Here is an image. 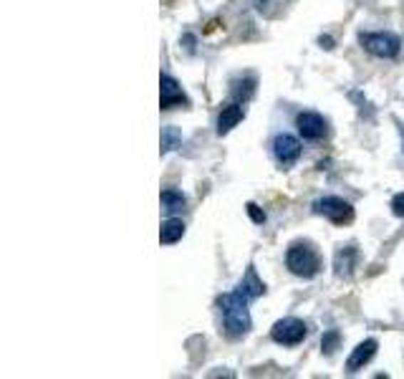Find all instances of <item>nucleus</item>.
Returning <instances> with one entry per match:
<instances>
[{"instance_id": "nucleus-1", "label": "nucleus", "mask_w": 404, "mask_h": 379, "mask_svg": "<svg viewBox=\"0 0 404 379\" xmlns=\"http://www.w3.org/2000/svg\"><path fill=\"white\" fill-rule=\"evenodd\" d=\"M248 296L243 291H230V294H222L217 298V306L222 311V326H225V334L238 339V336L248 334L250 329V311H248Z\"/></svg>"}, {"instance_id": "nucleus-2", "label": "nucleus", "mask_w": 404, "mask_h": 379, "mask_svg": "<svg viewBox=\"0 0 404 379\" xmlns=\"http://www.w3.org/2000/svg\"><path fill=\"white\" fill-rule=\"evenodd\" d=\"M286 266L299 279H314L321 271V256L314 251L311 243H294L286 251Z\"/></svg>"}, {"instance_id": "nucleus-3", "label": "nucleus", "mask_w": 404, "mask_h": 379, "mask_svg": "<svg viewBox=\"0 0 404 379\" xmlns=\"http://www.w3.org/2000/svg\"><path fill=\"white\" fill-rule=\"evenodd\" d=\"M314 212L328 218L333 225H349L351 220H354V207H351V202H346L343 197H336V195L318 197V200L314 202Z\"/></svg>"}, {"instance_id": "nucleus-4", "label": "nucleus", "mask_w": 404, "mask_h": 379, "mask_svg": "<svg viewBox=\"0 0 404 379\" xmlns=\"http://www.w3.org/2000/svg\"><path fill=\"white\" fill-rule=\"evenodd\" d=\"M359 43L369 51L371 56L379 58L399 56V48H402V41L394 33H359Z\"/></svg>"}, {"instance_id": "nucleus-5", "label": "nucleus", "mask_w": 404, "mask_h": 379, "mask_svg": "<svg viewBox=\"0 0 404 379\" xmlns=\"http://www.w3.org/2000/svg\"><path fill=\"white\" fill-rule=\"evenodd\" d=\"M306 334H309L306 323L301 321V318H296V316L281 318V321L273 323V329H271L273 341H276V344H283V346H296V344H301V341L306 339Z\"/></svg>"}, {"instance_id": "nucleus-6", "label": "nucleus", "mask_w": 404, "mask_h": 379, "mask_svg": "<svg viewBox=\"0 0 404 379\" xmlns=\"http://www.w3.org/2000/svg\"><path fill=\"white\" fill-rule=\"evenodd\" d=\"M301 142L296 140L294 134H276L273 137V157L278 160V165H283V167H291L296 160L301 157Z\"/></svg>"}, {"instance_id": "nucleus-7", "label": "nucleus", "mask_w": 404, "mask_h": 379, "mask_svg": "<svg viewBox=\"0 0 404 379\" xmlns=\"http://www.w3.org/2000/svg\"><path fill=\"white\" fill-rule=\"evenodd\" d=\"M296 129L304 140H323L328 134V122L318 112H301L296 117Z\"/></svg>"}, {"instance_id": "nucleus-8", "label": "nucleus", "mask_w": 404, "mask_h": 379, "mask_svg": "<svg viewBox=\"0 0 404 379\" xmlns=\"http://www.w3.org/2000/svg\"><path fill=\"white\" fill-rule=\"evenodd\" d=\"M190 104L187 96H185L182 86L175 76L170 73H162L160 76V106L162 109H175V106Z\"/></svg>"}, {"instance_id": "nucleus-9", "label": "nucleus", "mask_w": 404, "mask_h": 379, "mask_svg": "<svg viewBox=\"0 0 404 379\" xmlns=\"http://www.w3.org/2000/svg\"><path fill=\"white\" fill-rule=\"evenodd\" d=\"M245 117V106L243 101H230V104H225L220 109V114H217V134H227L233 127H238L240 122H243Z\"/></svg>"}, {"instance_id": "nucleus-10", "label": "nucleus", "mask_w": 404, "mask_h": 379, "mask_svg": "<svg viewBox=\"0 0 404 379\" xmlns=\"http://www.w3.org/2000/svg\"><path fill=\"white\" fill-rule=\"evenodd\" d=\"M377 339H366V341H361L359 346H356L354 351H351V357H349V362H346V369L349 372H359L364 364H369L371 359H374V354H377Z\"/></svg>"}, {"instance_id": "nucleus-11", "label": "nucleus", "mask_w": 404, "mask_h": 379, "mask_svg": "<svg viewBox=\"0 0 404 379\" xmlns=\"http://www.w3.org/2000/svg\"><path fill=\"white\" fill-rule=\"evenodd\" d=\"M160 202H162V210H165L167 218H175L177 212L185 210V205H187V197H185L182 192H180V190L167 187V190H162Z\"/></svg>"}, {"instance_id": "nucleus-12", "label": "nucleus", "mask_w": 404, "mask_h": 379, "mask_svg": "<svg viewBox=\"0 0 404 379\" xmlns=\"http://www.w3.org/2000/svg\"><path fill=\"white\" fill-rule=\"evenodd\" d=\"M354 266H356V248L354 246L338 248L336 258H333V268H336L338 279H349L354 274Z\"/></svg>"}, {"instance_id": "nucleus-13", "label": "nucleus", "mask_w": 404, "mask_h": 379, "mask_svg": "<svg viewBox=\"0 0 404 379\" xmlns=\"http://www.w3.org/2000/svg\"><path fill=\"white\" fill-rule=\"evenodd\" d=\"M255 86H258V78L253 73H243L230 84V94H233L235 101H248L255 94Z\"/></svg>"}, {"instance_id": "nucleus-14", "label": "nucleus", "mask_w": 404, "mask_h": 379, "mask_svg": "<svg viewBox=\"0 0 404 379\" xmlns=\"http://www.w3.org/2000/svg\"><path fill=\"white\" fill-rule=\"evenodd\" d=\"M238 291H243V294L248 296L250 301H253V298H258V296L266 294V284H263V281L258 279V274H255V268H253V266H248V271H245L243 281L238 284Z\"/></svg>"}, {"instance_id": "nucleus-15", "label": "nucleus", "mask_w": 404, "mask_h": 379, "mask_svg": "<svg viewBox=\"0 0 404 379\" xmlns=\"http://www.w3.org/2000/svg\"><path fill=\"white\" fill-rule=\"evenodd\" d=\"M185 235V223L177 218H167L162 223V230H160V243L162 246H172V243H177L180 238Z\"/></svg>"}, {"instance_id": "nucleus-16", "label": "nucleus", "mask_w": 404, "mask_h": 379, "mask_svg": "<svg viewBox=\"0 0 404 379\" xmlns=\"http://www.w3.org/2000/svg\"><path fill=\"white\" fill-rule=\"evenodd\" d=\"M182 145V132L177 127H165L162 129V137H160V152L167 155V152L177 150Z\"/></svg>"}, {"instance_id": "nucleus-17", "label": "nucleus", "mask_w": 404, "mask_h": 379, "mask_svg": "<svg viewBox=\"0 0 404 379\" xmlns=\"http://www.w3.org/2000/svg\"><path fill=\"white\" fill-rule=\"evenodd\" d=\"M338 344H341V334H338L336 329L326 331V334L321 336V351L323 354H333V351L338 349Z\"/></svg>"}, {"instance_id": "nucleus-18", "label": "nucleus", "mask_w": 404, "mask_h": 379, "mask_svg": "<svg viewBox=\"0 0 404 379\" xmlns=\"http://www.w3.org/2000/svg\"><path fill=\"white\" fill-rule=\"evenodd\" d=\"M245 210H248V215L253 218V223H258V225L266 223V212H263L261 207L255 205V202H248V205H245Z\"/></svg>"}, {"instance_id": "nucleus-19", "label": "nucleus", "mask_w": 404, "mask_h": 379, "mask_svg": "<svg viewBox=\"0 0 404 379\" xmlns=\"http://www.w3.org/2000/svg\"><path fill=\"white\" fill-rule=\"evenodd\" d=\"M392 212L397 218H404V192H397L392 197Z\"/></svg>"}, {"instance_id": "nucleus-20", "label": "nucleus", "mask_w": 404, "mask_h": 379, "mask_svg": "<svg viewBox=\"0 0 404 379\" xmlns=\"http://www.w3.org/2000/svg\"><path fill=\"white\" fill-rule=\"evenodd\" d=\"M182 43H185V48H187V51H195V36H190V33H185V38H182Z\"/></svg>"}, {"instance_id": "nucleus-21", "label": "nucleus", "mask_w": 404, "mask_h": 379, "mask_svg": "<svg viewBox=\"0 0 404 379\" xmlns=\"http://www.w3.org/2000/svg\"><path fill=\"white\" fill-rule=\"evenodd\" d=\"M318 43H321V46H323V48H328V51H331V48H333V41H331V38H328V36H321V38H318Z\"/></svg>"}, {"instance_id": "nucleus-22", "label": "nucleus", "mask_w": 404, "mask_h": 379, "mask_svg": "<svg viewBox=\"0 0 404 379\" xmlns=\"http://www.w3.org/2000/svg\"><path fill=\"white\" fill-rule=\"evenodd\" d=\"M268 3H271V0H255V6H258V8H263V6H268Z\"/></svg>"}, {"instance_id": "nucleus-23", "label": "nucleus", "mask_w": 404, "mask_h": 379, "mask_svg": "<svg viewBox=\"0 0 404 379\" xmlns=\"http://www.w3.org/2000/svg\"><path fill=\"white\" fill-rule=\"evenodd\" d=\"M399 134H402V140H404V124H399Z\"/></svg>"}]
</instances>
